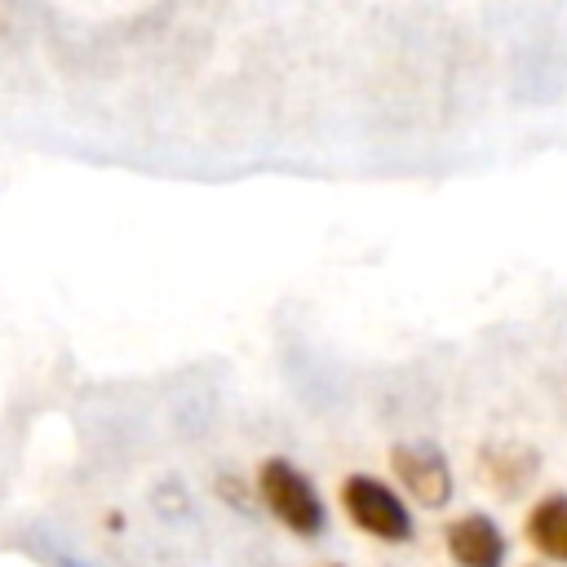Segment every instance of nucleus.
Listing matches in <instances>:
<instances>
[{
	"label": "nucleus",
	"instance_id": "1",
	"mask_svg": "<svg viewBox=\"0 0 567 567\" xmlns=\"http://www.w3.org/2000/svg\"><path fill=\"white\" fill-rule=\"evenodd\" d=\"M257 496H261V505L270 509V518H275L284 532H292V536H301V540L323 536V527H328L323 496H319V487L310 483V474L297 470L292 461L266 456V461L257 465Z\"/></svg>",
	"mask_w": 567,
	"mask_h": 567
},
{
	"label": "nucleus",
	"instance_id": "2",
	"mask_svg": "<svg viewBox=\"0 0 567 567\" xmlns=\"http://www.w3.org/2000/svg\"><path fill=\"white\" fill-rule=\"evenodd\" d=\"M341 509L363 536L385 540V545H403L416 532L403 496L377 474H346L341 478Z\"/></svg>",
	"mask_w": 567,
	"mask_h": 567
},
{
	"label": "nucleus",
	"instance_id": "3",
	"mask_svg": "<svg viewBox=\"0 0 567 567\" xmlns=\"http://www.w3.org/2000/svg\"><path fill=\"white\" fill-rule=\"evenodd\" d=\"M390 470L403 483V492L412 501H421L425 509H443L452 501V465L439 447L430 443H399L390 447Z\"/></svg>",
	"mask_w": 567,
	"mask_h": 567
},
{
	"label": "nucleus",
	"instance_id": "4",
	"mask_svg": "<svg viewBox=\"0 0 567 567\" xmlns=\"http://www.w3.org/2000/svg\"><path fill=\"white\" fill-rule=\"evenodd\" d=\"M456 567H505V536L487 514H461L443 532Z\"/></svg>",
	"mask_w": 567,
	"mask_h": 567
},
{
	"label": "nucleus",
	"instance_id": "5",
	"mask_svg": "<svg viewBox=\"0 0 567 567\" xmlns=\"http://www.w3.org/2000/svg\"><path fill=\"white\" fill-rule=\"evenodd\" d=\"M527 540L549 554L554 563H567V496L554 492V496H540L527 514Z\"/></svg>",
	"mask_w": 567,
	"mask_h": 567
},
{
	"label": "nucleus",
	"instance_id": "6",
	"mask_svg": "<svg viewBox=\"0 0 567 567\" xmlns=\"http://www.w3.org/2000/svg\"><path fill=\"white\" fill-rule=\"evenodd\" d=\"M483 465H487V474H492V483L501 487V492H518L523 483H527V474H532V456L527 452H514V447H492L487 456H483Z\"/></svg>",
	"mask_w": 567,
	"mask_h": 567
},
{
	"label": "nucleus",
	"instance_id": "7",
	"mask_svg": "<svg viewBox=\"0 0 567 567\" xmlns=\"http://www.w3.org/2000/svg\"><path fill=\"white\" fill-rule=\"evenodd\" d=\"M71 567H80V563H71Z\"/></svg>",
	"mask_w": 567,
	"mask_h": 567
}]
</instances>
